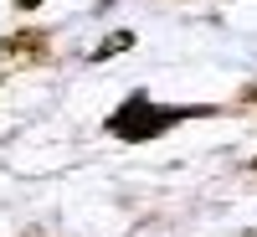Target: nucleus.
Wrapping results in <instances>:
<instances>
[{
	"instance_id": "nucleus-1",
	"label": "nucleus",
	"mask_w": 257,
	"mask_h": 237,
	"mask_svg": "<svg viewBox=\"0 0 257 237\" xmlns=\"http://www.w3.org/2000/svg\"><path fill=\"white\" fill-rule=\"evenodd\" d=\"M190 114H196V109H165V103H155L149 93H134V98H123L118 109L108 114V134L113 139H128V144H144V139H155L160 129L180 124Z\"/></svg>"
},
{
	"instance_id": "nucleus-2",
	"label": "nucleus",
	"mask_w": 257,
	"mask_h": 237,
	"mask_svg": "<svg viewBox=\"0 0 257 237\" xmlns=\"http://www.w3.org/2000/svg\"><path fill=\"white\" fill-rule=\"evenodd\" d=\"M0 57H6V62H47L52 57V41H47V31L26 26V31L0 36Z\"/></svg>"
},
{
	"instance_id": "nucleus-3",
	"label": "nucleus",
	"mask_w": 257,
	"mask_h": 237,
	"mask_svg": "<svg viewBox=\"0 0 257 237\" xmlns=\"http://www.w3.org/2000/svg\"><path fill=\"white\" fill-rule=\"evenodd\" d=\"M128 47H134V31H113L108 41H98L93 62H108V57H118V52H128Z\"/></svg>"
},
{
	"instance_id": "nucleus-4",
	"label": "nucleus",
	"mask_w": 257,
	"mask_h": 237,
	"mask_svg": "<svg viewBox=\"0 0 257 237\" xmlns=\"http://www.w3.org/2000/svg\"><path fill=\"white\" fill-rule=\"evenodd\" d=\"M242 98H247V103H257V83H252V88H247V93H242Z\"/></svg>"
},
{
	"instance_id": "nucleus-5",
	"label": "nucleus",
	"mask_w": 257,
	"mask_h": 237,
	"mask_svg": "<svg viewBox=\"0 0 257 237\" xmlns=\"http://www.w3.org/2000/svg\"><path fill=\"white\" fill-rule=\"evenodd\" d=\"M31 6H41V0H21V11H31Z\"/></svg>"
}]
</instances>
